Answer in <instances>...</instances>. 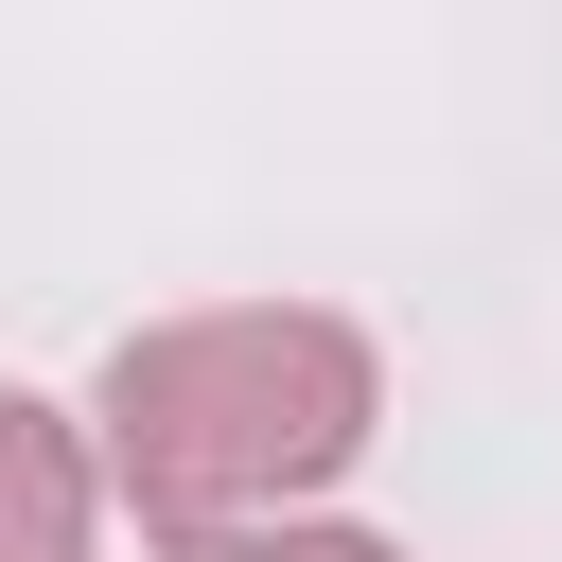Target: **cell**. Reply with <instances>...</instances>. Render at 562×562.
<instances>
[{"mask_svg": "<svg viewBox=\"0 0 562 562\" xmlns=\"http://www.w3.org/2000/svg\"><path fill=\"white\" fill-rule=\"evenodd\" d=\"M158 562H404V544H369V527H193Z\"/></svg>", "mask_w": 562, "mask_h": 562, "instance_id": "obj_3", "label": "cell"}, {"mask_svg": "<svg viewBox=\"0 0 562 562\" xmlns=\"http://www.w3.org/2000/svg\"><path fill=\"white\" fill-rule=\"evenodd\" d=\"M351 439H369V334L351 316H176V334L105 351V474L176 544L351 474Z\"/></svg>", "mask_w": 562, "mask_h": 562, "instance_id": "obj_1", "label": "cell"}, {"mask_svg": "<svg viewBox=\"0 0 562 562\" xmlns=\"http://www.w3.org/2000/svg\"><path fill=\"white\" fill-rule=\"evenodd\" d=\"M0 562H88V439L0 386Z\"/></svg>", "mask_w": 562, "mask_h": 562, "instance_id": "obj_2", "label": "cell"}]
</instances>
